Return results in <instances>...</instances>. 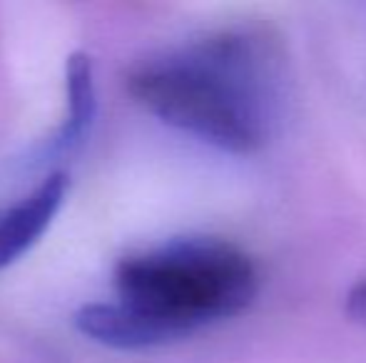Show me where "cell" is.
<instances>
[{
	"label": "cell",
	"mask_w": 366,
	"mask_h": 363,
	"mask_svg": "<svg viewBox=\"0 0 366 363\" xmlns=\"http://www.w3.org/2000/svg\"><path fill=\"white\" fill-rule=\"evenodd\" d=\"M344 311H347V316L354 324L366 329V276L359 279L357 284L347 291V296H344Z\"/></svg>",
	"instance_id": "5"
},
{
	"label": "cell",
	"mask_w": 366,
	"mask_h": 363,
	"mask_svg": "<svg viewBox=\"0 0 366 363\" xmlns=\"http://www.w3.org/2000/svg\"><path fill=\"white\" fill-rule=\"evenodd\" d=\"M68 189V172L53 170L23 199L0 207V272L25 257L40 242L63 209Z\"/></svg>",
	"instance_id": "3"
},
{
	"label": "cell",
	"mask_w": 366,
	"mask_h": 363,
	"mask_svg": "<svg viewBox=\"0 0 366 363\" xmlns=\"http://www.w3.org/2000/svg\"><path fill=\"white\" fill-rule=\"evenodd\" d=\"M117 301L137 321L147 349L239 316L259 291L252 257L219 237H177L127 254L112 274Z\"/></svg>",
	"instance_id": "2"
},
{
	"label": "cell",
	"mask_w": 366,
	"mask_h": 363,
	"mask_svg": "<svg viewBox=\"0 0 366 363\" xmlns=\"http://www.w3.org/2000/svg\"><path fill=\"white\" fill-rule=\"evenodd\" d=\"M65 120L53 137L43 145L40 160L53 162L77 155L87 142L97 115V90L92 60L87 53L75 50L65 60Z\"/></svg>",
	"instance_id": "4"
},
{
	"label": "cell",
	"mask_w": 366,
	"mask_h": 363,
	"mask_svg": "<svg viewBox=\"0 0 366 363\" xmlns=\"http://www.w3.org/2000/svg\"><path fill=\"white\" fill-rule=\"evenodd\" d=\"M285 48L262 25L204 33L142 58L125 88L159 122L229 155L264 150L285 102Z\"/></svg>",
	"instance_id": "1"
}]
</instances>
